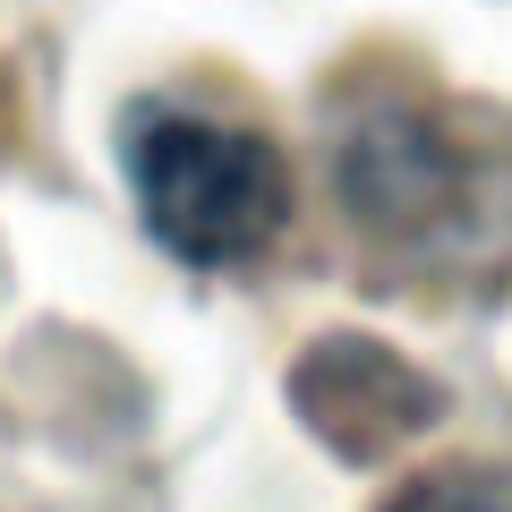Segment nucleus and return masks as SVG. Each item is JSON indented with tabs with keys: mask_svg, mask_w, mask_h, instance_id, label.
I'll list each match as a JSON object with an SVG mask.
<instances>
[{
	"mask_svg": "<svg viewBox=\"0 0 512 512\" xmlns=\"http://www.w3.org/2000/svg\"><path fill=\"white\" fill-rule=\"evenodd\" d=\"M291 393L308 410V427L350 461H376L384 444L419 436L427 410H436V384L419 367H402L384 342H316Z\"/></svg>",
	"mask_w": 512,
	"mask_h": 512,
	"instance_id": "3",
	"label": "nucleus"
},
{
	"mask_svg": "<svg viewBox=\"0 0 512 512\" xmlns=\"http://www.w3.org/2000/svg\"><path fill=\"white\" fill-rule=\"evenodd\" d=\"M333 188L367 239L410 256H470L512 231V154L410 94H376L342 120Z\"/></svg>",
	"mask_w": 512,
	"mask_h": 512,
	"instance_id": "1",
	"label": "nucleus"
},
{
	"mask_svg": "<svg viewBox=\"0 0 512 512\" xmlns=\"http://www.w3.org/2000/svg\"><path fill=\"white\" fill-rule=\"evenodd\" d=\"M384 512H512V487L487 470H436L419 487H402Z\"/></svg>",
	"mask_w": 512,
	"mask_h": 512,
	"instance_id": "4",
	"label": "nucleus"
},
{
	"mask_svg": "<svg viewBox=\"0 0 512 512\" xmlns=\"http://www.w3.org/2000/svg\"><path fill=\"white\" fill-rule=\"evenodd\" d=\"M120 154H128V188H137L154 248H171L197 274L256 265L291 222V163L256 128L205 120L180 103H137Z\"/></svg>",
	"mask_w": 512,
	"mask_h": 512,
	"instance_id": "2",
	"label": "nucleus"
}]
</instances>
